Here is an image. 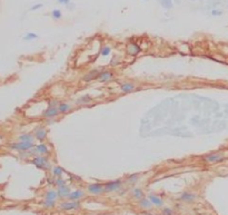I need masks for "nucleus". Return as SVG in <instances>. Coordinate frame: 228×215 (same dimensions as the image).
Returning <instances> with one entry per match:
<instances>
[{
    "label": "nucleus",
    "mask_w": 228,
    "mask_h": 215,
    "mask_svg": "<svg viewBox=\"0 0 228 215\" xmlns=\"http://www.w3.org/2000/svg\"><path fill=\"white\" fill-rule=\"evenodd\" d=\"M31 164H33L37 168L45 171H51L52 164L49 162L48 157L43 156V155H37L31 160Z\"/></svg>",
    "instance_id": "obj_1"
},
{
    "label": "nucleus",
    "mask_w": 228,
    "mask_h": 215,
    "mask_svg": "<svg viewBox=\"0 0 228 215\" xmlns=\"http://www.w3.org/2000/svg\"><path fill=\"white\" fill-rule=\"evenodd\" d=\"M226 157H227V155L224 152H215V153H210L205 155V156L202 157V162L205 164L212 165V164L220 163L223 160H225Z\"/></svg>",
    "instance_id": "obj_2"
},
{
    "label": "nucleus",
    "mask_w": 228,
    "mask_h": 215,
    "mask_svg": "<svg viewBox=\"0 0 228 215\" xmlns=\"http://www.w3.org/2000/svg\"><path fill=\"white\" fill-rule=\"evenodd\" d=\"M36 146L35 143H28V142H17V143L9 144V148L13 150H18V152H27V150H31Z\"/></svg>",
    "instance_id": "obj_3"
},
{
    "label": "nucleus",
    "mask_w": 228,
    "mask_h": 215,
    "mask_svg": "<svg viewBox=\"0 0 228 215\" xmlns=\"http://www.w3.org/2000/svg\"><path fill=\"white\" fill-rule=\"evenodd\" d=\"M123 179H115V181H110V182L104 184L105 186V193H112L117 192L121 189L123 186Z\"/></svg>",
    "instance_id": "obj_4"
},
{
    "label": "nucleus",
    "mask_w": 228,
    "mask_h": 215,
    "mask_svg": "<svg viewBox=\"0 0 228 215\" xmlns=\"http://www.w3.org/2000/svg\"><path fill=\"white\" fill-rule=\"evenodd\" d=\"M87 191L91 195H100L105 193V186L104 184H100V183H94V184L87 186Z\"/></svg>",
    "instance_id": "obj_5"
},
{
    "label": "nucleus",
    "mask_w": 228,
    "mask_h": 215,
    "mask_svg": "<svg viewBox=\"0 0 228 215\" xmlns=\"http://www.w3.org/2000/svg\"><path fill=\"white\" fill-rule=\"evenodd\" d=\"M59 209L64 211H72V210L80 209V203L79 201H68V202H62L59 204Z\"/></svg>",
    "instance_id": "obj_6"
},
{
    "label": "nucleus",
    "mask_w": 228,
    "mask_h": 215,
    "mask_svg": "<svg viewBox=\"0 0 228 215\" xmlns=\"http://www.w3.org/2000/svg\"><path fill=\"white\" fill-rule=\"evenodd\" d=\"M60 114L58 107H52V106H48V108H46L45 111H43V118L48 119V118H57Z\"/></svg>",
    "instance_id": "obj_7"
},
{
    "label": "nucleus",
    "mask_w": 228,
    "mask_h": 215,
    "mask_svg": "<svg viewBox=\"0 0 228 215\" xmlns=\"http://www.w3.org/2000/svg\"><path fill=\"white\" fill-rule=\"evenodd\" d=\"M48 136V129L43 126H39V127H36L35 129V137H36V140H39V142H43V140L47 138Z\"/></svg>",
    "instance_id": "obj_8"
},
{
    "label": "nucleus",
    "mask_w": 228,
    "mask_h": 215,
    "mask_svg": "<svg viewBox=\"0 0 228 215\" xmlns=\"http://www.w3.org/2000/svg\"><path fill=\"white\" fill-rule=\"evenodd\" d=\"M126 50H127L128 55L135 57V56L139 55L140 51H141V48H140V46L137 45L136 43H129L126 46Z\"/></svg>",
    "instance_id": "obj_9"
},
{
    "label": "nucleus",
    "mask_w": 228,
    "mask_h": 215,
    "mask_svg": "<svg viewBox=\"0 0 228 215\" xmlns=\"http://www.w3.org/2000/svg\"><path fill=\"white\" fill-rule=\"evenodd\" d=\"M35 148H36L37 154H38V155L49 156V154H50V148H49L48 145H47L46 143H43V142H40L39 144H37L36 146H35Z\"/></svg>",
    "instance_id": "obj_10"
},
{
    "label": "nucleus",
    "mask_w": 228,
    "mask_h": 215,
    "mask_svg": "<svg viewBox=\"0 0 228 215\" xmlns=\"http://www.w3.org/2000/svg\"><path fill=\"white\" fill-rule=\"evenodd\" d=\"M112 78H114V74L109 72V70H102L97 76V80L100 83H108L110 82Z\"/></svg>",
    "instance_id": "obj_11"
},
{
    "label": "nucleus",
    "mask_w": 228,
    "mask_h": 215,
    "mask_svg": "<svg viewBox=\"0 0 228 215\" xmlns=\"http://www.w3.org/2000/svg\"><path fill=\"white\" fill-rule=\"evenodd\" d=\"M197 197H198V196L196 195V194H194V193L184 192L181 195L179 196V199L184 203H192L197 199Z\"/></svg>",
    "instance_id": "obj_12"
},
{
    "label": "nucleus",
    "mask_w": 228,
    "mask_h": 215,
    "mask_svg": "<svg viewBox=\"0 0 228 215\" xmlns=\"http://www.w3.org/2000/svg\"><path fill=\"white\" fill-rule=\"evenodd\" d=\"M136 89L137 86L134 83H123V84H120V91L124 94H130Z\"/></svg>",
    "instance_id": "obj_13"
},
{
    "label": "nucleus",
    "mask_w": 228,
    "mask_h": 215,
    "mask_svg": "<svg viewBox=\"0 0 228 215\" xmlns=\"http://www.w3.org/2000/svg\"><path fill=\"white\" fill-rule=\"evenodd\" d=\"M138 206L141 210H146V211H150L154 207V204L150 202V199L148 197H143L141 199L138 201Z\"/></svg>",
    "instance_id": "obj_14"
},
{
    "label": "nucleus",
    "mask_w": 228,
    "mask_h": 215,
    "mask_svg": "<svg viewBox=\"0 0 228 215\" xmlns=\"http://www.w3.org/2000/svg\"><path fill=\"white\" fill-rule=\"evenodd\" d=\"M85 196V192L82 189H76V191H72L68 196L69 201H79L81 199L82 197Z\"/></svg>",
    "instance_id": "obj_15"
},
{
    "label": "nucleus",
    "mask_w": 228,
    "mask_h": 215,
    "mask_svg": "<svg viewBox=\"0 0 228 215\" xmlns=\"http://www.w3.org/2000/svg\"><path fill=\"white\" fill-rule=\"evenodd\" d=\"M57 193H58V197H60V199H68L69 194L71 192H70V187H69V186L64 185V186L58 187Z\"/></svg>",
    "instance_id": "obj_16"
},
{
    "label": "nucleus",
    "mask_w": 228,
    "mask_h": 215,
    "mask_svg": "<svg viewBox=\"0 0 228 215\" xmlns=\"http://www.w3.org/2000/svg\"><path fill=\"white\" fill-rule=\"evenodd\" d=\"M148 199H150V202L153 203L154 206H157V207H161L164 205V201L161 197H159L156 194H148Z\"/></svg>",
    "instance_id": "obj_17"
},
{
    "label": "nucleus",
    "mask_w": 228,
    "mask_h": 215,
    "mask_svg": "<svg viewBox=\"0 0 228 215\" xmlns=\"http://www.w3.org/2000/svg\"><path fill=\"white\" fill-rule=\"evenodd\" d=\"M72 105L69 104V103H65V101H60L59 103V106H58V109L60 111V114H68L70 111H72Z\"/></svg>",
    "instance_id": "obj_18"
},
{
    "label": "nucleus",
    "mask_w": 228,
    "mask_h": 215,
    "mask_svg": "<svg viewBox=\"0 0 228 215\" xmlns=\"http://www.w3.org/2000/svg\"><path fill=\"white\" fill-rule=\"evenodd\" d=\"M90 103H92V98H91V96L88 94L82 95V96H80V97L76 100V105H80V106H82V105H88V104H90Z\"/></svg>",
    "instance_id": "obj_19"
},
{
    "label": "nucleus",
    "mask_w": 228,
    "mask_h": 215,
    "mask_svg": "<svg viewBox=\"0 0 228 215\" xmlns=\"http://www.w3.org/2000/svg\"><path fill=\"white\" fill-rule=\"evenodd\" d=\"M99 72H100V70H98V69L91 70V72H89L88 74H86V75L84 76V80H85V82H91V80H94V79H97V76Z\"/></svg>",
    "instance_id": "obj_20"
},
{
    "label": "nucleus",
    "mask_w": 228,
    "mask_h": 215,
    "mask_svg": "<svg viewBox=\"0 0 228 215\" xmlns=\"http://www.w3.org/2000/svg\"><path fill=\"white\" fill-rule=\"evenodd\" d=\"M131 196H133L135 199L139 201V199H141L143 197H145V194H143V191L141 189L135 187V189H131Z\"/></svg>",
    "instance_id": "obj_21"
},
{
    "label": "nucleus",
    "mask_w": 228,
    "mask_h": 215,
    "mask_svg": "<svg viewBox=\"0 0 228 215\" xmlns=\"http://www.w3.org/2000/svg\"><path fill=\"white\" fill-rule=\"evenodd\" d=\"M18 139H19L20 142L35 143V140H36V137H35V135H33V134H21V135L18 137Z\"/></svg>",
    "instance_id": "obj_22"
},
{
    "label": "nucleus",
    "mask_w": 228,
    "mask_h": 215,
    "mask_svg": "<svg viewBox=\"0 0 228 215\" xmlns=\"http://www.w3.org/2000/svg\"><path fill=\"white\" fill-rule=\"evenodd\" d=\"M58 199V193L56 189H48L47 193L45 194V199H49V201H57Z\"/></svg>",
    "instance_id": "obj_23"
},
{
    "label": "nucleus",
    "mask_w": 228,
    "mask_h": 215,
    "mask_svg": "<svg viewBox=\"0 0 228 215\" xmlns=\"http://www.w3.org/2000/svg\"><path fill=\"white\" fill-rule=\"evenodd\" d=\"M64 173H65V170L61 166H54L51 168V175L55 177H62Z\"/></svg>",
    "instance_id": "obj_24"
},
{
    "label": "nucleus",
    "mask_w": 228,
    "mask_h": 215,
    "mask_svg": "<svg viewBox=\"0 0 228 215\" xmlns=\"http://www.w3.org/2000/svg\"><path fill=\"white\" fill-rule=\"evenodd\" d=\"M139 174L138 173H134V174H131V175H129L127 177V179H126V183L127 184H129V185H134V184H136L138 181H139Z\"/></svg>",
    "instance_id": "obj_25"
},
{
    "label": "nucleus",
    "mask_w": 228,
    "mask_h": 215,
    "mask_svg": "<svg viewBox=\"0 0 228 215\" xmlns=\"http://www.w3.org/2000/svg\"><path fill=\"white\" fill-rule=\"evenodd\" d=\"M39 38V36L35 33H27L25 36H23V39L26 41H33V40H36Z\"/></svg>",
    "instance_id": "obj_26"
},
{
    "label": "nucleus",
    "mask_w": 228,
    "mask_h": 215,
    "mask_svg": "<svg viewBox=\"0 0 228 215\" xmlns=\"http://www.w3.org/2000/svg\"><path fill=\"white\" fill-rule=\"evenodd\" d=\"M111 54V48L109 46H104L100 50V56L101 57H108Z\"/></svg>",
    "instance_id": "obj_27"
},
{
    "label": "nucleus",
    "mask_w": 228,
    "mask_h": 215,
    "mask_svg": "<svg viewBox=\"0 0 228 215\" xmlns=\"http://www.w3.org/2000/svg\"><path fill=\"white\" fill-rule=\"evenodd\" d=\"M51 17L52 19L55 20H60L62 18V13H61V10L59 9H54L51 11Z\"/></svg>",
    "instance_id": "obj_28"
},
{
    "label": "nucleus",
    "mask_w": 228,
    "mask_h": 215,
    "mask_svg": "<svg viewBox=\"0 0 228 215\" xmlns=\"http://www.w3.org/2000/svg\"><path fill=\"white\" fill-rule=\"evenodd\" d=\"M159 1H160V5H161L165 9H171L174 6L173 0H159Z\"/></svg>",
    "instance_id": "obj_29"
},
{
    "label": "nucleus",
    "mask_w": 228,
    "mask_h": 215,
    "mask_svg": "<svg viewBox=\"0 0 228 215\" xmlns=\"http://www.w3.org/2000/svg\"><path fill=\"white\" fill-rule=\"evenodd\" d=\"M43 205L45 206L46 209H52V207H55V205H56V201H49V199H43Z\"/></svg>",
    "instance_id": "obj_30"
},
{
    "label": "nucleus",
    "mask_w": 228,
    "mask_h": 215,
    "mask_svg": "<svg viewBox=\"0 0 228 215\" xmlns=\"http://www.w3.org/2000/svg\"><path fill=\"white\" fill-rule=\"evenodd\" d=\"M55 184L58 186V187H60V186L67 185V182H66L62 177H56V178H55Z\"/></svg>",
    "instance_id": "obj_31"
},
{
    "label": "nucleus",
    "mask_w": 228,
    "mask_h": 215,
    "mask_svg": "<svg viewBox=\"0 0 228 215\" xmlns=\"http://www.w3.org/2000/svg\"><path fill=\"white\" fill-rule=\"evenodd\" d=\"M163 215H174L173 209H170V207H164V209H163Z\"/></svg>",
    "instance_id": "obj_32"
},
{
    "label": "nucleus",
    "mask_w": 228,
    "mask_h": 215,
    "mask_svg": "<svg viewBox=\"0 0 228 215\" xmlns=\"http://www.w3.org/2000/svg\"><path fill=\"white\" fill-rule=\"evenodd\" d=\"M210 15H212V16H215V17L222 16L223 11L222 10H218V9H212V11H210Z\"/></svg>",
    "instance_id": "obj_33"
},
{
    "label": "nucleus",
    "mask_w": 228,
    "mask_h": 215,
    "mask_svg": "<svg viewBox=\"0 0 228 215\" xmlns=\"http://www.w3.org/2000/svg\"><path fill=\"white\" fill-rule=\"evenodd\" d=\"M59 103H60V101L56 100V99H52V100H49L48 101V106H52V107H58Z\"/></svg>",
    "instance_id": "obj_34"
},
{
    "label": "nucleus",
    "mask_w": 228,
    "mask_h": 215,
    "mask_svg": "<svg viewBox=\"0 0 228 215\" xmlns=\"http://www.w3.org/2000/svg\"><path fill=\"white\" fill-rule=\"evenodd\" d=\"M43 3H37V5H35V6L31 7V8H30V10H31V11H35V10H38V9H40V8H43Z\"/></svg>",
    "instance_id": "obj_35"
},
{
    "label": "nucleus",
    "mask_w": 228,
    "mask_h": 215,
    "mask_svg": "<svg viewBox=\"0 0 228 215\" xmlns=\"http://www.w3.org/2000/svg\"><path fill=\"white\" fill-rule=\"evenodd\" d=\"M56 118H48V119H46V123L48 125H51V124H54V123H56Z\"/></svg>",
    "instance_id": "obj_36"
},
{
    "label": "nucleus",
    "mask_w": 228,
    "mask_h": 215,
    "mask_svg": "<svg viewBox=\"0 0 228 215\" xmlns=\"http://www.w3.org/2000/svg\"><path fill=\"white\" fill-rule=\"evenodd\" d=\"M58 1V3H60V5H69L70 3V0H57Z\"/></svg>",
    "instance_id": "obj_37"
},
{
    "label": "nucleus",
    "mask_w": 228,
    "mask_h": 215,
    "mask_svg": "<svg viewBox=\"0 0 228 215\" xmlns=\"http://www.w3.org/2000/svg\"><path fill=\"white\" fill-rule=\"evenodd\" d=\"M190 1H196V0H190Z\"/></svg>",
    "instance_id": "obj_38"
},
{
    "label": "nucleus",
    "mask_w": 228,
    "mask_h": 215,
    "mask_svg": "<svg viewBox=\"0 0 228 215\" xmlns=\"http://www.w3.org/2000/svg\"><path fill=\"white\" fill-rule=\"evenodd\" d=\"M145 1H148V0H145Z\"/></svg>",
    "instance_id": "obj_39"
}]
</instances>
